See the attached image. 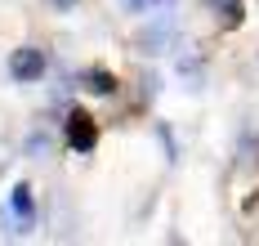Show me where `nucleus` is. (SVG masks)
<instances>
[{
    "label": "nucleus",
    "instance_id": "39448f33",
    "mask_svg": "<svg viewBox=\"0 0 259 246\" xmlns=\"http://www.w3.org/2000/svg\"><path fill=\"white\" fill-rule=\"evenodd\" d=\"M214 9H219V18L228 23V27H237L241 23V0H210Z\"/></svg>",
    "mask_w": 259,
    "mask_h": 246
},
{
    "label": "nucleus",
    "instance_id": "20e7f679",
    "mask_svg": "<svg viewBox=\"0 0 259 246\" xmlns=\"http://www.w3.org/2000/svg\"><path fill=\"white\" fill-rule=\"evenodd\" d=\"M175 5H179V0H121L125 14H134V18H152V23H165V18L175 14Z\"/></svg>",
    "mask_w": 259,
    "mask_h": 246
},
{
    "label": "nucleus",
    "instance_id": "f03ea898",
    "mask_svg": "<svg viewBox=\"0 0 259 246\" xmlns=\"http://www.w3.org/2000/svg\"><path fill=\"white\" fill-rule=\"evenodd\" d=\"M9 76H14V81H40V76H45V54L31 50V45L14 50V58H9Z\"/></svg>",
    "mask_w": 259,
    "mask_h": 246
},
{
    "label": "nucleus",
    "instance_id": "7ed1b4c3",
    "mask_svg": "<svg viewBox=\"0 0 259 246\" xmlns=\"http://www.w3.org/2000/svg\"><path fill=\"white\" fill-rule=\"evenodd\" d=\"M94 143H99L94 121H90L85 112H72V116H67V148H72V152H94Z\"/></svg>",
    "mask_w": 259,
    "mask_h": 246
},
{
    "label": "nucleus",
    "instance_id": "423d86ee",
    "mask_svg": "<svg viewBox=\"0 0 259 246\" xmlns=\"http://www.w3.org/2000/svg\"><path fill=\"white\" fill-rule=\"evenodd\" d=\"M90 90H99V94H112L116 85H112V76H107V72H90Z\"/></svg>",
    "mask_w": 259,
    "mask_h": 246
},
{
    "label": "nucleus",
    "instance_id": "f257e3e1",
    "mask_svg": "<svg viewBox=\"0 0 259 246\" xmlns=\"http://www.w3.org/2000/svg\"><path fill=\"white\" fill-rule=\"evenodd\" d=\"M5 224H9V233H14V237H18V233H27V228L36 224V197H31V188H27V184H18V188L9 192Z\"/></svg>",
    "mask_w": 259,
    "mask_h": 246
}]
</instances>
